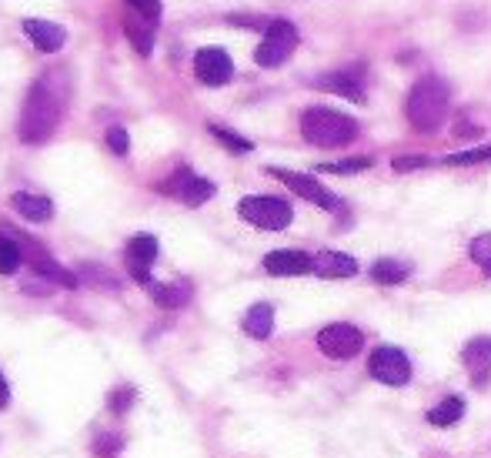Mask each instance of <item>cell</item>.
Returning <instances> with one entry per match:
<instances>
[{"label": "cell", "mask_w": 491, "mask_h": 458, "mask_svg": "<svg viewBox=\"0 0 491 458\" xmlns=\"http://www.w3.org/2000/svg\"><path fill=\"white\" fill-rule=\"evenodd\" d=\"M314 268V258L311 255H304V251H271L268 258H265V271L274 278H298V275H308Z\"/></svg>", "instance_id": "4fadbf2b"}, {"label": "cell", "mask_w": 491, "mask_h": 458, "mask_svg": "<svg viewBox=\"0 0 491 458\" xmlns=\"http://www.w3.org/2000/svg\"><path fill=\"white\" fill-rule=\"evenodd\" d=\"M211 134L221 141L227 151H234V154H248V151L254 148V144H251L248 138H241V134H234V131H227V127H221V124H211Z\"/></svg>", "instance_id": "d4e9b609"}, {"label": "cell", "mask_w": 491, "mask_h": 458, "mask_svg": "<svg viewBox=\"0 0 491 458\" xmlns=\"http://www.w3.org/2000/svg\"><path fill=\"white\" fill-rule=\"evenodd\" d=\"M24 34L30 37V44L44 54H58L60 47L67 44V31L54 20H24Z\"/></svg>", "instance_id": "5bb4252c"}, {"label": "cell", "mask_w": 491, "mask_h": 458, "mask_svg": "<svg viewBox=\"0 0 491 458\" xmlns=\"http://www.w3.org/2000/svg\"><path fill=\"white\" fill-rule=\"evenodd\" d=\"M448 97L451 94H448V84L441 77L434 74L421 77L415 88L408 91V101H404V114H408L411 127L421 131V134L438 131L448 114Z\"/></svg>", "instance_id": "7a4b0ae2"}, {"label": "cell", "mask_w": 491, "mask_h": 458, "mask_svg": "<svg viewBox=\"0 0 491 458\" xmlns=\"http://www.w3.org/2000/svg\"><path fill=\"white\" fill-rule=\"evenodd\" d=\"M24 261V248L0 234V275H14Z\"/></svg>", "instance_id": "cb8c5ba5"}, {"label": "cell", "mask_w": 491, "mask_h": 458, "mask_svg": "<svg viewBox=\"0 0 491 458\" xmlns=\"http://www.w3.org/2000/svg\"><path fill=\"white\" fill-rule=\"evenodd\" d=\"M120 442H124V439H120L118 431H107V435H101V439L94 442V452H97V455H114L120 448Z\"/></svg>", "instance_id": "4dcf8cb0"}, {"label": "cell", "mask_w": 491, "mask_h": 458, "mask_svg": "<svg viewBox=\"0 0 491 458\" xmlns=\"http://www.w3.org/2000/svg\"><path fill=\"white\" fill-rule=\"evenodd\" d=\"M7 401H11V388H7L4 375H0V408H7Z\"/></svg>", "instance_id": "836d02e7"}, {"label": "cell", "mask_w": 491, "mask_h": 458, "mask_svg": "<svg viewBox=\"0 0 491 458\" xmlns=\"http://www.w3.org/2000/svg\"><path fill=\"white\" fill-rule=\"evenodd\" d=\"M11 204H14V211H20L27 221H50V218H54V204H50V198H41V195L17 191L14 198H11Z\"/></svg>", "instance_id": "e0dca14e"}, {"label": "cell", "mask_w": 491, "mask_h": 458, "mask_svg": "<svg viewBox=\"0 0 491 458\" xmlns=\"http://www.w3.org/2000/svg\"><path fill=\"white\" fill-rule=\"evenodd\" d=\"M127 4H131L141 17H148L150 24H157V20H161V0H127Z\"/></svg>", "instance_id": "f546056e"}, {"label": "cell", "mask_w": 491, "mask_h": 458, "mask_svg": "<svg viewBox=\"0 0 491 458\" xmlns=\"http://www.w3.org/2000/svg\"><path fill=\"white\" fill-rule=\"evenodd\" d=\"M131 401H134V388H118V392H111V412L114 415H124L131 408Z\"/></svg>", "instance_id": "f1b7e54d"}, {"label": "cell", "mask_w": 491, "mask_h": 458, "mask_svg": "<svg viewBox=\"0 0 491 458\" xmlns=\"http://www.w3.org/2000/svg\"><path fill=\"white\" fill-rule=\"evenodd\" d=\"M107 144H111V151L114 154H127L131 138H127V131H124V127H111V131H107Z\"/></svg>", "instance_id": "1f68e13d"}, {"label": "cell", "mask_w": 491, "mask_h": 458, "mask_svg": "<svg viewBox=\"0 0 491 458\" xmlns=\"http://www.w3.org/2000/svg\"><path fill=\"white\" fill-rule=\"evenodd\" d=\"M24 258L34 264V271L41 278H50V281H58V285H64V288H77V275H71V271H64L58 261L50 258V255H44V251H30V255H24Z\"/></svg>", "instance_id": "2e32d148"}, {"label": "cell", "mask_w": 491, "mask_h": 458, "mask_svg": "<svg viewBox=\"0 0 491 458\" xmlns=\"http://www.w3.org/2000/svg\"><path fill=\"white\" fill-rule=\"evenodd\" d=\"M361 345H364V335L357 332L355 324H348V321H334V324H327V328L318 332V348L327 358H334V362L355 358L361 352Z\"/></svg>", "instance_id": "52a82bcc"}, {"label": "cell", "mask_w": 491, "mask_h": 458, "mask_svg": "<svg viewBox=\"0 0 491 458\" xmlns=\"http://www.w3.org/2000/svg\"><path fill=\"white\" fill-rule=\"evenodd\" d=\"M472 261L491 275V234H481V238L472 241Z\"/></svg>", "instance_id": "83f0119b"}, {"label": "cell", "mask_w": 491, "mask_h": 458, "mask_svg": "<svg viewBox=\"0 0 491 458\" xmlns=\"http://www.w3.org/2000/svg\"><path fill=\"white\" fill-rule=\"evenodd\" d=\"M408 264L404 261H395V258H381L378 264L372 268V278L378 285H402L404 278H408Z\"/></svg>", "instance_id": "603a6c76"}, {"label": "cell", "mask_w": 491, "mask_h": 458, "mask_svg": "<svg viewBox=\"0 0 491 458\" xmlns=\"http://www.w3.org/2000/svg\"><path fill=\"white\" fill-rule=\"evenodd\" d=\"M368 371L381 385H391V388H402V385L411 382V362L402 348H391V345H378L368 358Z\"/></svg>", "instance_id": "8992f818"}, {"label": "cell", "mask_w": 491, "mask_h": 458, "mask_svg": "<svg viewBox=\"0 0 491 458\" xmlns=\"http://www.w3.org/2000/svg\"><path fill=\"white\" fill-rule=\"evenodd\" d=\"M462 415H464V401L462 398H445L441 405H434L432 412H428V422L438 428H448V425H455V422H462Z\"/></svg>", "instance_id": "7402d4cb"}, {"label": "cell", "mask_w": 491, "mask_h": 458, "mask_svg": "<svg viewBox=\"0 0 491 458\" xmlns=\"http://www.w3.org/2000/svg\"><path fill=\"white\" fill-rule=\"evenodd\" d=\"M154 27L157 24H150L148 17H141L137 11L131 17H124V31L131 37V44L137 47V54H144V57H148L150 47H154Z\"/></svg>", "instance_id": "ac0fdd59"}, {"label": "cell", "mask_w": 491, "mask_h": 458, "mask_svg": "<svg viewBox=\"0 0 491 458\" xmlns=\"http://www.w3.org/2000/svg\"><path fill=\"white\" fill-rule=\"evenodd\" d=\"M301 134L314 148H344L357 138V121L331 107H308L301 114Z\"/></svg>", "instance_id": "3957f363"}, {"label": "cell", "mask_w": 491, "mask_h": 458, "mask_svg": "<svg viewBox=\"0 0 491 458\" xmlns=\"http://www.w3.org/2000/svg\"><path fill=\"white\" fill-rule=\"evenodd\" d=\"M428 164V157H395V171H418Z\"/></svg>", "instance_id": "d6a6232c"}, {"label": "cell", "mask_w": 491, "mask_h": 458, "mask_svg": "<svg viewBox=\"0 0 491 458\" xmlns=\"http://www.w3.org/2000/svg\"><path fill=\"white\" fill-rule=\"evenodd\" d=\"M318 88L321 91H334L341 94V97H348V101H364V91H361V84L355 80V74L351 71H341V74H327V77H318Z\"/></svg>", "instance_id": "d6986e66"}, {"label": "cell", "mask_w": 491, "mask_h": 458, "mask_svg": "<svg viewBox=\"0 0 491 458\" xmlns=\"http://www.w3.org/2000/svg\"><path fill=\"white\" fill-rule=\"evenodd\" d=\"M311 271L318 278H351L357 275V261L344 251H321V255H314Z\"/></svg>", "instance_id": "9a60e30c"}, {"label": "cell", "mask_w": 491, "mask_h": 458, "mask_svg": "<svg viewBox=\"0 0 491 458\" xmlns=\"http://www.w3.org/2000/svg\"><path fill=\"white\" fill-rule=\"evenodd\" d=\"M161 191L164 195H171V198H180L188 208H197V204H204V201L214 198V184L208 181V178H197L194 171L188 168H178L167 181L161 184Z\"/></svg>", "instance_id": "ba28073f"}, {"label": "cell", "mask_w": 491, "mask_h": 458, "mask_svg": "<svg viewBox=\"0 0 491 458\" xmlns=\"http://www.w3.org/2000/svg\"><path fill=\"white\" fill-rule=\"evenodd\" d=\"M238 214L248 221V225H254V228H261V231H284L291 221H295V211H291V204H288V201L261 198V195L241 201Z\"/></svg>", "instance_id": "277c9868"}, {"label": "cell", "mask_w": 491, "mask_h": 458, "mask_svg": "<svg viewBox=\"0 0 491 458\" xmlns=\"http://www.w3.org/2000/svg\"><path fill=\"white\" fill-rule=\"evenodd\" d=\"M268 174L271 178H278V181H284L295 195L308 198L311 204H318V208H325V211H341V201L334 198L321 181H314L311 174H298V171H284V168H268Z\"/></svg>", "instance_id": "9c48e42d"}, {"label": "cell", "mask_w": 491, "mask_h": 458, "mask_svg": "<svg viewBox=\"0 0 491 458\" xmlns=\"http://www.w3.org/2000/svg\"><path fill=\"white\" fill-rule=\"evenodd\" d=\"M271 328H274V308L268 302H261V305L248 308V315H244V332L251 338H268Z\"/></svg>", "instance_id": "ffe728a7"}, {"label": "cell", "mask_w": 491, "mask_h": 458, "mask_svg": "<svg viewBox=\"0 0 491 458\" xmlns=\"http://www.w3.org/2000/svg\"><path fill=\"white\" fill-rule=\"evenodd\" d=\"M154 258H157V238H154V234H137V238L127 241V268H131V275H134L144 288L150 285L148 268L154 264Z\"/></svg>", "instance_id": "8fae6325"}, {"label": "cell", "mask_w": 491, "mask_h": 458, "mask_svg": "<svg viewBox=\"0 0 491 458\" xmlns=\"http://www.w3.org/2000/svg\"><path fill=\"white\" fill-rule=\"evenodd\" d=\"M372 161L368 157H351V161H334V164H318V171L325 174H357V171H368Z\"/></svg>", "instance_id": "484cf974"}, {"label": "cell", "mask_w": 491, "mask_h": 458, "mask_svg": "<svg viewBox=\"0 0 491 458\" xmlns=\"http://www.w3.org/2000/svg\"><path fill=\"white\" fill-rule=\"evenodd\" d=\"M481 161H491V144L488 148H472V151H458V154H448L445 157V164H481Z\"/></svg>", "instance_id": "4316f807"}, {"label": "cell", "mask_w": 491, "mask_h": 458, "mask_svg": "<svg viewBox=\"0 0 491 458\" xmlns=\"http://www.w3.org/2000/svg\"><path fill=\"white\" fill-rule=\"evenodd\" d=\"M148 294L164 308H180L191 298V288H188V285H157V281H150Z\"/></svg>", "instance_id": "44dd1931"}, {"label": "cell", "mask_w": 491, "mask_h": 458, "mask_svg": "<svg viewBox=\"0 0 491 458\" xmlns=\"http://www.w3.org/2000/svg\"><path fill=\"white\" fill-rule=\"evenodd\" d=\"M64 107H67V77L64 71L41 77L34 88H30L24 111H20V124H17V134L27 144H44L54 131H58L60 118H64Z\"/></svg>", "instance_id": "6da1fadb"}, {"label": "cell", "mask_w": 491, "mask_h": 458, "mask_svg": "<svg viewBox=\"0 0 491 458\" xmlns=\"http://www.w3.org/2000/svg\"><path fill=\"white\" fill-rule=\"evenodd\" d=\"M462 362H464V371L472 375V382L481 388V385L491 378V338L488 335L472 338V341L464 345Z\"/></svg>", "instance_id": "7c38bea8"}, {"label": "cell", "mask_w": 491, "mask_h": 458, "mask_svg": "<svg viewBox=\"0 0 491 458\" xmlns=\"http://www.w3.org/2000/svg\"><path fill=\"white\" fill-rule=\"evenodd\" d=\"M194 74L208 88H221V84H227L234 77V64H231V57L224 54L221 47H204L194 57Z\"/></svg>", "instance_id": "30bf717a"}, {"label": "cell", "mask_w": 491, "mask_h": 458, "mask_svg": "<svg viewBox=\"0 0 491 458\" xmlns=\"http://www.w3.org/2000/svg\"><path fill=\"white\" fill-rule=\"evenodd\" d=\"M295 47H298V31H295V24H288V20H271V27L265 31L261 44L254 50V61L261 64V67H278V64H284L295 54Z\"/></svg>", "instance_id": "5b68a950"}]
</instances>
